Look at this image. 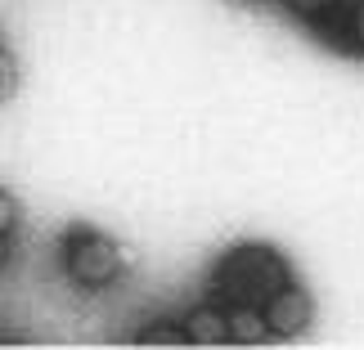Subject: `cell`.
Here are the masks:
<instances>
[{
    "mask_svg": "<svg viewBox=\"0 0 364 350\" xmlns=\"http://www.w3.org/2000/svg\"><path fill=\"white\" fill-rule=\"evenodd\" d=\"M225 5H234V9H243V5H257V0H225Z\"/></svg>",
    "mask_w": 364,
    "mask_h": 350,
    "instance_id": "7c38bea8",
    "label": "cell"
},
{
    "mask_svg": "<svg viewBox=\"0 0 364 350\" xmlns=\"http://www.w3.org/2000/svg\"><path fill=\"white\" fill-rule=\"evenodd\" d=\"M14 225H18V202H14L5 189H0V234H9Z\"/></svg>",
    "mask_w": 364,
    "mask_h": 350,
    "instance_id": "30bf717a",
    "label": "cell"
},
{
    "mask_svg": "<svg viewBox=\"0 0 364 350\" xmlns=\"http://www.w3.org/2000/svg\"><path fill=\"white\" fill-rule=\"evenodd\" d=\"M288 278H292L288 261L279 256V251L261 247V243H243L216 265L212 288H216V297H225L234 305H257V301L270 297V292L284 288Z\"/></svg>",
    "mask_w": 364,
    "mask_h": 350,
    "instance_id": "6da1fadb",
    "label": "cell"
},
{
    "mask_svg": "<svg viewBox=\"0 0 364 350\" xmlns=\"http://www.w3.org/2000/svg\"><path fill=\"white\" fill-rule=\"evenodd\" d=\"M225 332H230V341H261L265 319H261V310H252V305H234L225 315Z\"/></svg>",
    "mask_w": 364,
    "mask_h": 350,
    "instance_id": "5b68a950",
    "label": "cell"
},
{
    "mask_svg": "<svg viewBox=\"0 0 364 350\" xmlns=\"http://www.w3.org/2000/svg\"><path fill=\"white\" fill-rule=\"evenodd\" d=\"M139 341H144V346H180L189 337H185V324H153V328L139 332Z\"/></svg>",
    "mask_w": 364,
    "mask_h": 350,
    "instance_id": "ba28073f",
    "label": "cell"
},
{
    "mask_svg": "<svg viewBox=\"0 0 364 350\" xmlns=\"http://www.w3.org/2000/svg\"><path fill=\"white\" fill-rule=\"evenodd\" d=\"M185 337L198 341V346L230 341V332H225V310H220V305H193V310L185 315Z\"/></svg>",
    "mask_w": 364,
    "mask_h": 350,
    "instance_id": "277c9868",
    "label": "cell"
},
{
    "mask_svg": "<svg viewBox=\"0 0 364 350\" xmlns=\"http://www.w3.org/2000/svg\"><path fill=\"white\" fill-rule=\"evenodd\" d=\"M342 18H346V27L338 32V40H342V45H351V50H364V0H355Z\"/></svg>",
    "mask_w": 364,
    "mask_h": 350,
    "instance_id": "52a82bcc",
    "label": "cell"
},
{
    "mask_svg": "<svg viewBox=\"0 0 364 350\" xmlns=\"http://www.w3.org/2000/svg\"><path fill=\"white\" fill-rule=\"evenodd\" d=\"M9 265V234H0V270Z\"/></svg>",
    "mask_w": 364,
    "mask_h": 350,
    "instance_id": "8fae6325",
    "label": "cell"
},
{
    "mask_svg": "<svg viewBox=\"0 0 364 350\" xmlns=\"http://www.w3.org/2000/svg\"><path fill=\"white\" fill-rule=\"evenodd\" d=\"M14 90H18V63H14V54L0 50V104H9Z\"/></svg>",
    "mask_w": 364,
    "mask_h": 350,
    "instance_id": "9c48e42d",
    "label": "cell"
},
{
    "mask_svg": "<svg viewBox=\"0 0 364 350\" xmlns=\"http://www.w3.org/2000/svg\"><path fill=\"white\" fill-rule=\"evenodd\" d=\"M261 319H265V332H274V337H301L315 319V301L306 288H297L288 278L279 292H270L261 301Z\"/></svg>",
    "mask_w": 364,
    "mask_h": 350,
    "instance_id": "3957f363",
    "label": "cell"
},
{
    "mask_svg": "<svg viewBox=\"0 0 364 350\" xmlns=\"http://www.w3.org/2000/svg\"><path fill=\"white\" fill-rule=\"evenodd\" d=\"M63 270L77 288L100 292L122 278V251L113 238H104L95 229H73L63 238Z\"/></svg>",
    "mask_w": 364,
    "mask_h": 350,
    "instance_id": "7a4b0ae2",
    "label": "cell"
},
{
    "mask_svg": "<svg viewBox=\"0 0 364 350\" xmlns=\"http://www.w3.org/2000/svg\"><path fill=\"white\" fill-rule=\"evenodd\" d=\"M284 5L297 13V18H306V23H319V18H338V9H342V0H284Z\"/></svg>",
    "mask_w": 364,
    "mask_h": 350,
    "instance_id": "8992f818",
    "label": "cell"
},
{
    "mask_svg": "<svg viewBox=\"0 0 364 350\" xmlns=\"http://www.w3.org/2000/svg\"><path fill=\"white\" fill-rule=\"evenodd\" d=\"M0 50H5V27H0Z\"/></svg>",
    "mask_w": 364,
    "mask_h": 350,
    "instance_id": "4fadbf2b",
    "label": "cell"
}]
</instances>
